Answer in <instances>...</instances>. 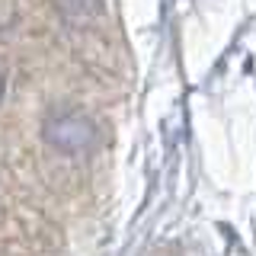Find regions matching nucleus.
<instances>
[{
    "mask_svg": "<svg viewBox=\"0 0 256 256\" xmlns=\"http://www.w3.org/2000/svg\"><path fill=\"white\" fill-rule=\"evenodd\" d=\"M45 132H48V141H52L54 148H61V150H70V154H77V150H86V148H93V144H96V138H100L96 125H93L86 116H80V112H64V116L52 118Z\"/></svg>",
    "mask_w": 256,
    "mask_h": 256,
    "instance_id": "nucleus-1",
    "label": "nucleus"
},
{
    "mask_svg": "<svg viewBox=\"0 0 256 256\" xmlns=\"http://www.w3.org/2000/svg\"><path fill=\"white\" fill-rule=\"evenodd\" d=\"M0 100H4V74H0Z\"/></svg>",
    "mask_w": 256,
    "mask_h": 256,
    "instance_id": "nucleus-2",
    "label": "nucleus"
}]
</instances>
